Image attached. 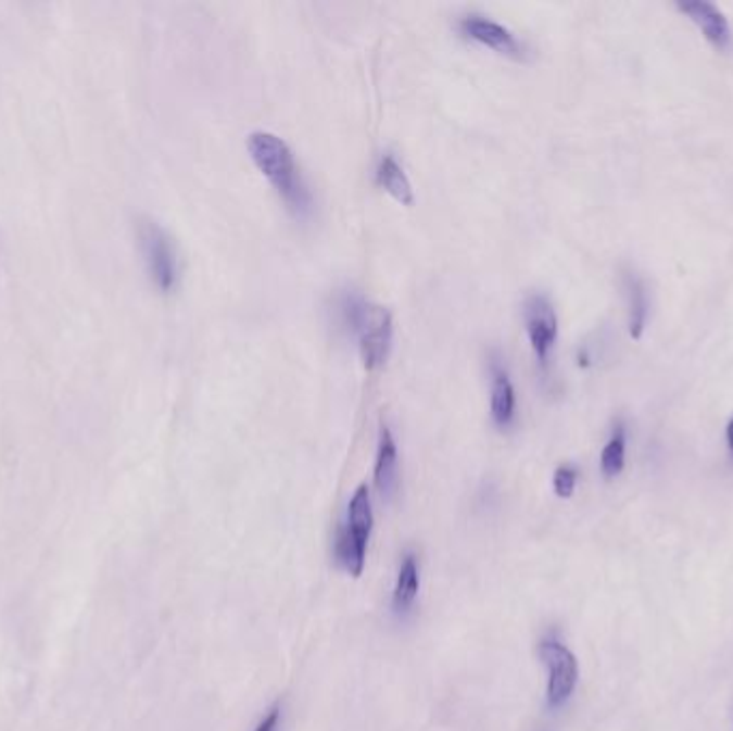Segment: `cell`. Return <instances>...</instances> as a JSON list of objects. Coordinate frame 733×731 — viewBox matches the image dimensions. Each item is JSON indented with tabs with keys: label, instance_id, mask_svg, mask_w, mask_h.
<instances>
[{
	"label": "cell",
	"instance_id": "obj_1",
	"mask_svg": "<svg viewBox=\"0 0 733 731\" xmlns=\"http://www.w3.org/2000/svg\"><path fill=\"white\" fill-rule=\"evenodd\" d=\"M247 151L251 162L296 217H307L314 211V196L301 176L290 144L283 138L270 131H253L247 138Z\"/></svg>",
	"mask_w": 733,
	"mask_h": 731
},
{
	"label": "cell",
	"instance_id": "obj_2",
	"mask_svg": "<svg viewBox=\"0 0 733 731\" xmlns=\"http://www.w3.org/2000/svg\"><path fill=\"white\" fill-rule=\"evenodd\" d=\"M339 323L356 335L365 369L374 371L389 358L393 345V316L387 307L369 303L358 292H343L337 301Z\"/></svg>",
	"mask_w": 733,
	"mask_h": 731
},
{
	"label": "cell",
	"instance_id": "obj_3",
	"mask_svg": "<svg viewBox=\"0 0 733 731\" xmlns=\"http://www.w3.org/2000/svg\"><path fill=\"white\" fill-rule=\"evenodd\" d=\"M539 656L547 667V706L552 710L563 708L579 682L577 656L556 635H547L539 644Z\"/></svg>",
	"mask_w": 733,
	"mask_h": 731
},
{
	"label": "cell",
	"instance_id": "obj_4",
	"mask_svg": "<svg viewBox=\"0 0 733 731\" xmlns=\"http://www.w3.org/2000/svg\"><path fill=\"white\" fill-rule=\"evenodd\" d=\"M138 239L151 279L162 292H172L178 283V251L172 237L153 219H142L138 226Z\"/></svg>",
	"mask_w": 733,
	"mask_h": 731
},
{
	"label": "cell",
	"instance_id": "obj_5",
	"mask_svg": "<svg viewBox=\"0 0 733 731\" xmlns=\"http://www.w3.org/2000/svg\"><path fill=\"white\" fill-rule=\"evenodd\" d=\"M523 325L534 358L541 371L547 374L558 341V314L554 310V303L541 292L530 294L523 303Z\"/></svg>",
	"mask_w": 733,
	"mask_h": 731
},
{
	"label": "cell",
	"instance_id": "obj_6",
	"mask_svg": "<svg viewBox=\"0 0 733 731\" xmlns=\"http://www.w3.org/2000/svg\"><path fill=\"white\" fill-rule=\"evenodd\" d=\"M459 33L513 61H526L530 54L528 46L521 39H517V35L510 28L481 13L464 15L459 20Z\"/></svg>",
	"mask_w": 733,
	"mask_h": 731
},
{
	"label": "cell",
	"instance_id": "obj_7",
	"mask_svg": "<svg viewBox=\"0 0 733 731\" xmlns=\"http://www.w3.org/2000/svg\"><path fill=\"white\" fill-rule=\"evenodd\" d=\"M675 9L686 15L704 35V39L719 52H728L732 48V26L728 15L708 0H688L675 2Z\"/></svg>",
	"mask_w": 733,
	"mask_h": 731
},
{
	"label": "cell",
	"instance_id": "obj_8",
	"mask_svg": "<svg viewBox=\"0 0 733 731\" xmlns=\"http://www.w3.org/2000/svg\"><path fill=\"white\" fill-rule=\"evenodd\" d=\"M489 376H491V420L497 429H508L517 416V393L510 380V371L504 358L493 352L489 358Z\"/></svg>",
	"mask_w": 733,
	"mask_h": 731
},
{
	"label": "cell",
	"instance_id": "obj_9",
	"mask_svg": "<svg viewBox=\"0 0 733 731\" xmlns=\"http://www.w3.org/2000/svg\"><path fill=\"white\" fill-rule=\"evenodd\" d=\"M374 486L382 500H393L400 489V453L393 431L387 423L380 425L378 431V451L374 464Z\"/></svg>",
	"mask_w": 733,
	"mask_h": 731
},
{
	"label": "cell",
	"instance_id": "obj_10",
	"mask_svg": "<svg viewBox=\"0 0 733 731\" xmlns=\"http://www.w3.org/2000/svg\"><path fill=\"white\" fill-rule=\"evenodd\" d=\"M374 530V508H371V493L363 483L358 486L347 504L345 521L339 526V534H343L352 545H356L361 552H367V543Z\"/></svg>",
	"mask_w": 733,
	"mask_h": 731
},
{
	"label": "cell",
	"instance_id": "obj_11",
	"mask_svg": "<svg viewBox=\"0 0 733 731\" xmlns=\"http://www.w3.org/2000/svg\"><path fill=\"white\" fill-rule=\"evenodd\" d=\"M376 180L378 185L400 204L404 206H412L414 204V189L412 182L407 178L404 165L397 162V157L393 153H384L378 165H376Z\"/></svg>",
	"mask_w": 733,
	"mask_h": 731
},
{
	"label": "cell",
	"instance_id": "obj_12",
	"mask_svg": "<svg viewBox=\"0 0 733 731\" xmlns=\"http://www.w3.org/2000/svg\"><path fill=\"white\" fill-rule=\"evenodd\" d=\"M624 288L629 297V332L637 341L642 339L646 325H648V312H650L648 288H646V281L637 273H631V270L624 273Z\"/></svg>",
	"mask_w": 733,
	"mask_h": 731
},
{
	"label": "cell",
	"instance_id": "obj_13",
	"mask_svg": "<svg viewBox=\"0 0 733 731\" xmlns=\"http://www.w3.org/2000/svg\"><path fill=\"white\" fill-rule=\"evenodd\" d=\"M420 590V572H418V563L412 552H407L400 565L395 590H393V612L397 616H406L412 609L416 596Z\"/></svg>",
	"mask_w": 733,
	"mask_h": 731
},
{
	"label": "cell",
	"instance_id": "obj_14",
	"mask_svg": "<svg viewBox=\"0 0 733 731\" xmlns=\"http://www.w3.org/2000/svg\"><path fill=\"white\" fill-rule=\"evenodd\" d=\"M627 466V427L624 423H616L609 440L601 451V472L605 479H616L622 475Z\"/></svg>",
	"mask_w": 733,
	"mask_h": 731
},
{
	"label": "cell",
	"instance_id": "obj_15",
	"mask_svg": "<svg viewBox=\"0 0 733 731\" xmlns=\"http://www.w3.org/2000/svg\"><path fill=\"white\" fill-rule=\"evenodd\" d=\"M577 481H579V470L570 464H565L560 468H556L554 472V491L558 497L569 500L570 495L577 489Z\"/></svg>",
	"mask_w": 733,
	"mask_h": 731
},
{
	"label": "cell",
	"instance_id": "obj_16",
	"mask_svg": "<svg viewBox=\"0 0 733 731\" xmlns=\"http://www.w3.org/2000/svg\"><path fill=\"white\" fill-rule=\"evenodd\" d=\"M279 719H281V708L279 706H273L268 710V715L260 721V726L255 728V731H277L279 728Z\"/></svg>",
	"mask_w": 733,
	"mask_h": 731
},
{
	"label": "cell",
	"instance_id": "obj_17",
	"mask_svg": "<svg viewBox=\"0 0 733 731\" xmlns=\"http://www.w3.org/2000/svg\"><path fill=\"white\" fill-rule=\"evenodd\" d=\"M725 440H728V449H730V453H732L733 457V416L730 418L728 427H725Z\"/></svg>",
	"mask_w": 733,
	"mask_h": 731
}]
</instances>
